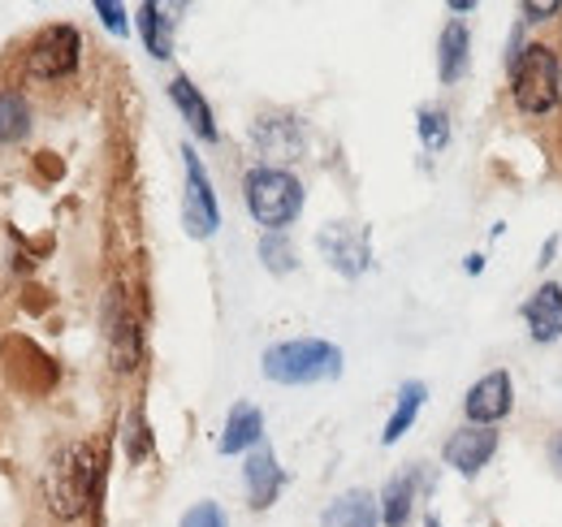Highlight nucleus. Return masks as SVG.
Here are the masks:
<instances>
[{"mask_svg":"<svg viewBox=\"0 0 562 527\" xmlns=\"http://www.w3.org/2000/svg\"><path fill=\"white\" fill-rule=\"evenodd\" d=\"M550 467L562 475V433H554V441H550Z\"/></svg>","mask_w":562,"mask_h":527,"instance_id":"obj_28","label":"nucleus"},{"mask_svg":"<svg viewBox=\"0 0 562 527\" xmlns=\"http://www.w3.org/2000/svg\"><path fill=\"white\" fill-rule=\"evenodd\" d=\"M100 325H104V346H109L113 372L131 377L143 363V329L122 285H113V290L104 294V316H100Z\"/></svg>","mask_w":562,"mask_h":527,"instance_id":"obj_5","label":"nucleus"},{"mask_svg":"<svg viewBox=\"0 0 562 527\" xmlns=\"http://www.w3.org/2000/svg\"><path fill=\"white\" fill-rule=\"evenodd\" d=\"M316 247H321V256L329 260L334 272H342V277H351V281L372 268V243H368V229H363V225L334 221V225H325V229L316 234Z\"/></svg>","mask_w":562,"mask_h":527,"instance_id":"obj_8","label":"nucleus"},{"mask_svg":"<svg viewBox=\"0 0 562 527\" xmlns=\"http://www.w3.org/2000/svg\"><path fill=\"white\" fill-rule=\"evenodd\" d=\"M82 61V35L74 31L70 22H57L48 31H40L26 48V74L40 78V82H57V78H70Z\"/></svg>","mask_w":562,"mask_h":527,"instance_id":"obj_6","label":"nucleus"},{"mask_svg":"<svg viewBox=\"0 0 562 527\" xmlns=\"http://www.w3.org/2000/svg\"><path fill=\"white\" fill-rule=\"evenodd\" d=\"M178 527H229V524H225V511H221L216 502H195V506L182 515Z\"/></svg>","mask_w":562,"mask_h":527,"instance_id":"obj_25","label":"nucleus"},{"mask_svg":"<svg viewBox=\"0 0 562 527\" xmlns=\"http://www.w3.org/2000/svg\"><path fill=\"white\" fill-rule=\"evenodd\" d=\"M251 143H256V152L265 156V165L281 169V165H290V160L303 156L307 131H303V122L290 117V113H269V117H260V122L251 126Z\"/></svg>","mask_w":562,"mask_h":527,"instance_id":"obj_9","label":"nucleus"},{"mask_svg":"<svg viewBox=\"0 0 562 527\" xmlns=\"http://www.w3.org/2000/svg\"><path fill=\"white\" fill-rule=\"evenodd\" d=\"M182 165H187V195H182V225L191 238H212L216 225H221V203L212 195L209 169L204 160L195 156V147H182Z\"/></svg>","mask_w":562,"mask_h":527,"instance_id":"obj_7","label":"nucleus"},{"mask_svg":"<svg viewBox=\"0 0 562 527\" xmlns=\"http://www.w3.org/2000/svg\"><path fill=\"white\" fill-rule=\"evenodd\" d=\"M424 527H441V519H437V515H428V519H424Z\"/></svg>","mask_w":562,"mask_h":527,"instance_id":"obj_31","label":"nucleus"},{"mask_svg":"<svg viewBox=\"0 0 562 527\" xmlns=\"http://www.w3.org/2000/svg\"><path fill=\"white\" fill-rule=\"evenodd\" d=\"M463 268H468V272H481V268H485V260H481V256H468V264H463Z\"/></svg>","mask_w":562,"mask_h":527,"instance_id":"obj_30","label":"nucleus"},{"mask_svg":"<svg viewBox=\"0 0 562 527\" xmlns=\"http://www.w3.org/2000/svg\"><path fill=\"white\" fill-rule=\"evenodd\" d=\"M493 455H497V433L481 428V424H468V428L450 433V441L441 450L446 467H454L459 475H476L481 467H490Z\"/></svg>","mask_w":562,"mask_h":527,"instance_id":"obj_11","label":"nucleus"},{"mask_svg":"<svg viewBox=\"0 0 562 527\" xmlns=\"http://www.w3.org/2000/svg\"><path fill=\"white\" fill-rule=\"evenodd\" d=\"M260 368L273 385H321L342 377V350L325 337H290L265 350Z\"/></svg>","mask_w":562,"mask_h":527,"instance_id":"obj_2","label":"nucleus"},{"mask_svg":"<svg viewBox=\"0 0 562 527\" xmlns=\"http://www.w3.org/2000/svg\"><path fill=\"white\" fill-rule=\"evenodd\" d=\"M524 325L532 333V341L550 346L562 337V285L559 281H546L528 303H524Z\"/></svg>","mask_w":562,"mask_h":527,"instance_id":"obj_14","label":"nucleus"},{"mask_svg":"<svg viewBox=\"0 0 562 527\" xmlns=\"http://www.w3.org/2000/svg\"><path fill=\"white\" fill-rule=\"evenodd\" d=\"M510 406H515V381H510L506 368L485 372V377L468 390V397H463V415H468V424H481V428L502 424V419L510 415Z\"/></svg>","mask_w":562,"mask_h":527,"instance_id":"obj_10","label":"nucleus"},{"mask_svg":"<svg viewBox=\"0 0 562 527\" xmlns=\"http://www.w3.org/2000/svg\"><path fill=\"white\" fill-rule=\"evenodd\" d=\"M95 489H100V455L87 441L61 446L44 467V502L61 524H74L91 511Z\"/></svg>","mask_w":562,"mask_h":527,"instance_id":"obj_1","label":"nucleus"},{"mask_svg":"<svg viewBox=\"0 0 562 527\" xmlns=\"http://www.w3.org/2000/svg\"><path fill=\"white\" fill-rule=\"evenodd\" d=\"M95 13H100V22L113 31V35H126L131 31V18H126V4H113V0H95L91 4Z\"/></svg>","mask_w":562,"mask_h":527,"instance_id":"obj_26","label":"nucleus"},{"mask_svg":"<svg viewBox=\"0 0 562 527\" xmlns=\"http://www.w3.org/2000/svg\"><path fill=\"white\" fill-rule=\"evenodd\" d=\"M31 134V104L22 91L0 87V143H22Z\"/></svg>","mask_w":562,"mask_h":527,"instance_id":"obj_21","label":"nucleus"},{"mask_svg":"<svg viewBox=\"0 0 562 527\" xmlns=\"http://www.w3.org/2000/svg\"><path fill=\"white\" fill-rule=\"evenodd\" d=\"M510 100L524 117H546L562 100V61L550 44H528L510 57Z\"/></svg>","mask_w":562,"mask_h":527,"instance_id":"obj_3","label":"nucleus"},{"mask_svg":"<svg viewBox=\"0 0 562 527\" xmlns=\"http://www.w3.org/2000/svg\"><path fill=\"white\" fill-rule=\"evenodd\" d=\"M554 13H562L559 0H546V4H532V0H528V4H524V18H528V22H546V18H554Z\"/></svg>","mask_w":562,"mask_h":527,"instance_id":"obj_27","label":"nucleus"},{"mask_svg":"<svg viewBox=\"0 0 562 527\" xmlns=\"http://www.w3.org/2000/svg\"><path fill=\"white\" fill-rule=\"evenodd\" d=\"M420 489H424L420 467H407V471L390 475V484L381 489V524H385V527H407V524H412V511H416Z\"/></svg>","mask_w":562,"mask_h":527,"instance_id":"obj_15","label":"nucleus"},{"mask_svg":"<svg viewBox=\"0 0 562 527\" xmlns=\"http://www.w3.org/2000/svg\"><path fill=\"white\" fill-rule=\"evenodd\" d=\"M472 9H476L472 0H450V13H472Z\"/></svg>","mask_w":562,"mask_h":527,"instance_id":"obj_29","label":"nucleus"},{"mask_svg":"<svg viewBox=\"0 0 562 527\" xmlns=\"http://www.w3.org/2000/svg\"><path fill=\"white\" fill-rule=\"evenodd\" d=\"M424 397H428V390H424V381H407L403 390H398V402H394V415L385 419V433H381V441L385 446H398L403 441V433L416 424V415H420Z\"/></svg>","mask_w":562,"mask_h":527,"instance_id":"obj_20","label":"nucleus"},{"mask_svg":"<svg viewBox=\"0 0 562 527\" xmlns=\"http://www.w3.org/2000/svg\"><path fill=\"white\" fill-rule=\"evenodd\" d=\"M169 13H178V9L156 4V0L139 4V35L156 61H169L173 57V26H178V18H169Z\"/></svg>","mask_w":562,"mask_h":527,"instance_id":"obj_18","label":"nucleus"},{"mask_svg":"<svg viewBox=\"0 0 562 527\" xmlns=\"http://www.w3.org/2000/svg\"><path fill=\"white\" fill-rule=\"evenodd\" d=\"M260 437H265V415H260V406L234 402L229 415H225V428H221V437H216V450H221V455H251L256 446H265Z\"/></svg>","mask_w":562,"mask_h":527,"instance_id":"obj_13","label":"nucleus"},{"mask_svg":"<svg viewBox=\"0 0 562 527\" xmlns=\"http://www.w3.org/2000/svg\"><path fill=\"white\" fill-rule=\"evenodd\" d=\"M243 199H247V212L256 216V225H265L269 234H285V225H294L303 212V182L290 169L256 165L243 178Z\"/></svg>","mask_w":562,"mask_h":527,"instance_id":"obj_4","label":"nucleus"},{"mask_svg":"<svg viewBox=\"0 0 562 527\" xmlns=\"http://www.w3.org/2000/svg\"><path fill=\"white\" fill-rule=\"evenodd\" d=\"M376 524H381V497L368 493V489H347L321 515V527H376Z\"/></svg>","mask_w":562,"mask_h":527,"instance_id":"obj_17","label":"nucleus"},{"mask_svg":"<svg viewBox=\"0 0 562 527\" xmlns=\"http://www.w3.org/2000/svg\"><path fill=\"white\" fill-rule=\"evenodd\" d=\"M122 446H126V459L131 462H143L151 455V428H147L143 406L126 411V419H122Z\"/></svg>","mask_w":562,"mask_h":527,"instance_id":"obj_22","label":"nucleus"},{"mask_svg":"<svg viewBox=\"0 0 562 527\" xmlns=\"http://www.w3.org/2000/svg\"><path fill=\"white\" fill-rule=\"evenodd\" d=\"M169 100H173V109L187 117V126L195 131V138H204V143H216V138H221L216 117H212V104L204 100V91H200L187 74H178V78L169 82Z\"/></svg>","mask_w":562,"mask_h":527,"instance_id":"obj_16","label":"nucleus"},{"mask_svg":"<svg viewBox=\"0 0 562 527\" xmlns=\"http://www.w3.org/2000/svg\"><path fill=\"white\" fill-rule=\"evenodd\" d=\"M420 143L428 152H441L450 143V113L446 109H420Z\"/></svg>","mask_w":562,"mask_h":527,"instance_id":"obj_24","label":"nucleus"},{"mask_svg":"<svg viewBox=\"0 0 562 527\" xmlns=\"http://www.w3.org/2000/svg\"><path fill=\"white\" fill-rule=\"evenodd\" d=\"M260 260H265L269 272H278V277L299 268V256H294V247H290L285 234H265V238H260Z\"/></svg>","mask_w":562,"mask_h":527,"instance_id":"obj_23","label":"nucleus"},{"mask_svg":"<svg viewBox=\"0 0 562 527\" xmlns=\"http://www.w3.org/2000/svg\"><path fill=\"white\" fill-rule=\"evenodd\" d=\"M243 484H247V502L251 511H269L285 489V471H281L278 455L269 446H256L247 462H243Z\"/></svg>","mask_w":562,"mask_h":527,"instance_id":"obj_12","label":"nucleus"},{"mask_svg":"<svg viewBox=\"0 0 562 527\" xmlns=\"http://www.w3.org/2000/svg\"><path fill=\"white\" fill-rule=\"evenodd\" d=\"M472 61V35L463 22H446L441 40H437V78L441 82H459Z\"/></svg>","mask_w":562,"mask_h":527,"instance_id":"obj_19","label":"nucleus"}]
</instances>
